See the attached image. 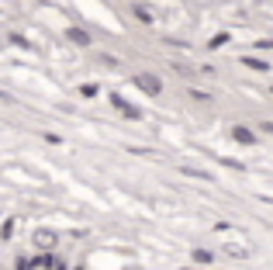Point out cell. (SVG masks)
<instances>
[{
  "instance_id": "6da1fadb",
  "label": "cell",
  "mask_w": 273,
  "mask_h": 270,
  "mask_svg": "<svg viewBox=\"0 0 273 270\" xmlns=\"http://www.w3.org/2000/svg\"><path fill=\"white\" fill-rule=\"evenodd\" d=\"M135 87H142L145 94H159V90H163V83H159L156 76H149V73H138V76H135Z\"/></svg>"
},
{
  "instance_id": "7a4b0ae2",
  "label": "cell",
  "mask_w": 273,
  "mask_h": 270,
  "mask_svg": "<svg viewBox=\"0 0 273 270\" xmlns=\"http://www.w3.org/2000/svg\"><path fill=\"white\" fill-rule=\"evenodd\" d=\"M111 104H114V108H118V111H121V115H125V118H142V111H138V108H132V104H128V101H121V97H118V94H114V97H111Z\"/></svg>"
},
{
  "instance_id": "3957f363",
  "label": "cell",
  "mask_w": 273,
  "mask_h": 270,
  "mask_svg": "<svg viewBox=\"0 0 273 270\" xmlns=\"http://www.w3.org/2000/svg\"><path fill=\"white\" fill-rule=\"evenodd\" d=\"M232 135H235L239 142H246V145H253V142H256V138H253V132H249V129H242V125H239V129H232Z\"/></svg>"
},
{
  "instance_id": "277c9868",
  "label": "cell",
  "mask_w": 273,
  "mask_h": 270,
  "mask_svg": "<svg viewBox=\"0 0 273 270\" xmlns=\"http://www.w3.org/2000/svg\"><path fill=\"white\" fill-rule=\"evenodd\" d=\"M66 35L73 38V42H80V45H90V35H87V31H80V28H69Z\"/></svg>"
},
{
  "instance_id": "5b68a950",
  "label": "cell",
  "mask_w": 273,
  "mask_h": 270,
  "mask_svg": "<svg viewBox=\"0 0 273 270\" xmlns=\"http://www.w3.org/2000/svg\"><path fill=\"white\" fill-rule=\"evenodd\" d=\"M35 243H38V246H52L56 236H52V232H35Z\"/></svg>"
},
{
  "instance_id": "8992f818",
  "label": "cell",
  "mask_w": 273,
  "mask_h": 270,
  "mask_svg": "<svg viewBox=\"0 0 273 270\" xmlns=\"http://www.w3.org/2000/svg\"><path fill=\"white\" fill-rule=\"evenodd\" d=\"M194 260H197V264H211V260H214V253H207V250H194Z\"/></svg>"
},
{
  "instance_id": "52a82bcc",
  "label": "cell",
  "mask_w": 273,
  "mask_h": 270,
  "mask_svg": "<svg viewBox=\"0 0 273 270\" xmlns=\"http://www.w3.org/2000/svg\"><path fill=\"white\" fill-rule=\"evenodd\" d=\"M242 63H246L249 69H270V63H263V59H253V56H249V59H242Z\"/></svg>"
},
{
  "instance_id": "ba28073f",
  "label": "cell",
  "mask_w": 273,
  "mask_h": 270,
  "mask_svg": "<svg viewBox=\"0 0 273 270\" xmlns=\"http://www.w3.org/2000/svg\"><path fill=\"white\" fill-rule=\"evenodd\" d=\"M80 94H83V97H93V94H97V87H93V83H87V87H80Z\"/></svg>"
}]
</instances>
